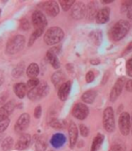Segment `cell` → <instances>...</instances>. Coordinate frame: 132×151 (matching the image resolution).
<instances>
[{
	"label": "cell",
	"mask_w": 132,
	"mask_h": 151,
	"mask_svg": "<svg viewBox=\"0 0 132 151\" xmlns=\"http://www.w3.org/2000/svg\"><path fill=\"white\" fill-rule=\"evenodd\" d=\"M89 39L93 44H94L95 46H99L103 41L102 31L101 30H94V31L91 32L89 34Z\"/></svg>",
	"instance_id": "ac0fdd59"
},
{
	"label": "cell",
	"mask_w": 132,
	"mask_h": 151,
	"mask_svg": "<svg viewBox=\"0 0 132 151\" xmlns=\"http://www.w3.org/2000/svg\"><path fill=\"white\" fill-rule=\"evenodd\" d=\"M32 22L33 26L37 29L44 30V28L48 24V21L44 15V14L41 11H35L32 15Z\"/></svg>",
	"instance_id": "8992f818"
},
{
	"label": "cell",
	"mask_w": 132,
	"mask_h": 151,
	"mask_svg": "<svg viewBox=\"0 0 132 151\" xmlns=\"http://www.w3.org/2000/svg\"><path fill=\"white\" fill-rule=\"evenodd\" d=\"M50 151H52V150H50Z\"/></svg>",
	"instance_id": "816d5d0a"
},
{
	"label": "cell",
	"mask_w": 132,
	"mask_h": 151,
	"mask_svg": "<svg viewBox=\"0 0 132 151\" xmlns=\"http://www.w3.org/2000/svg\"><path fill=\"white\" fill-rule=\"evenodd\" d=\"M109 151H122V147L120 144H113L110 147Z\"/></svg>",
	"instance_id": "ab89813d"
},
{
	"label": "cell",
	"mask_w": 132,
	"mask_h": 151,
	"mask_svg": "<svg viewBox=\"0 0 132 151\" xmlns=\"http://www.w3.org/2000/svg\"><path fill=\"white\" fill-rule=\"evenodd\" d=\"M50 124L51 127L55 128V129H62L65 127V124L66 122L64 121H60L57 118H52L50 122Z\"/></svg>",
	"instance_id": "f546056e"
},
{
	"label": "cell",
	"mask_w": 132,
	"mask_h": 151,
	"mask_svg": "<svg viewBox=\"0 0 132 151\" xmlns=\"http://www.w3.org/2000/svg\"><path fill=\"white\" fill-rule=\"evenodd\" d=\"M94 78H95V75H94L93 71H88L86 73V76H85V80L87 83H91L94 80Z\"/></svg>",
	"instance_id": "74e56055"
},
{
	"label": "cell",
	"mask_w": 132,
	"mask_h": 151,
	"mask_svg": "<svg viewBox=\"0 0 132 151\" xmlns=\"http://www.w3.org/2000/svg\"><path fill=\"white\" fill-rule=\"evenodd\" d=\"M39 73H40V68L36 63L30 64L26 70V74L30 78H36Z\"/></svg>",
	"instance_id": "cb8c5ba5"
},
{
	"label": "cell",
	"mask_w": 132,
	"mask_h": 151,
	"mask_svg": "<svg viewBox=\"0 0 132 151\" xmlns=\"http://www.w3.org/2000/svg\"><path fill=\"white\" fill-rule=\"evenodd\" d=\"M40 84V80L38 78H30L28 81H27V84H26V87L27 89L31 90V89H33L35 87H37Z\"/></svg>",
	"instance_id": "d6a6232c"
},
{
	"label": "cell",
	"mask_w": 132,
	"mask_h": 151,
	"mask_svg": "<svg viewBox=\"0 0 132 151\" xmlns=\"http://www.w3.org/2000/svg\"><path fill=\"white\" fill-rule=\"evenodd\" d=\"M68 135H69V145L70 147L73 148L77 142L78 138V129L77 127L74 122H71L68 127Z\"/></svg>",
	"instance_id": "7c38bea8"
},
{
	"label": "cell",
	"mask_w": 132,
	"mask_h": 151,
	"mask_svg": "<svg viewBox=\"0 0 132 151\" xmlns=\"http://www.w3.org/2000/svg\"><path fill=\"white\" fill-rule=\"evenodd\" d=\"M90 62H91V64H93V65H97V64H99L101 61H100V60H98V59H94V60H92Z\"/></svg>",
	"instance_id": "f6af8a7d"
},
{
	"label": "cell",
	"mask_w": 132,
	"mask_h": 151,
	"mask_svg": "<svg viewBox=\"0 0 132 151\" xmlns=\"http://www.w3.org/2000/svg\"><path fill=\"white\" fill-rule=\"evenodd\" d=\"M131 151H132V148H131Z\"/></svg>",
	"instance_id": "f907efd6"
},
{
	"label": "cell",
	"mask_w": 132,
	"mask_h": 151,
	"mask_svg": "<svg viewBox=\"0 0 132 151\" xmlns=\"http://www.w3.org/2000/svg\"><path fill=\"white\" fill-rule=\"evenodd\" d=\"M71 81H67L64 82L60 87H59V91H58V96L59 98L61 101H66L68 97V94L70 93L71 90Z\"/></svg>",
	"instance_id": "4fadbf2b"
},
{
	"label": "cell",
	"mask_w": 132,
	"mask_h": 151,
	"mask_svg": "<svg viewBox=\"0 0 132 151\" xmlns=\"http://www.w3.org/2000/svg\"><path fill=\"white\" fill-rule=\"evenodd\" d=\"M103 125L107 132H112L115 129V120H114V111L112 107L109 106L105 108L103 114Z\"/></svg>",
	"instance_id": "277c9868"
},
{
	"label": "cell",
	"mask_w": 132,
	"mask_h": 151,
	"mask_svg": "<svg viewBox=\"0 0 132 151\" xmlns=\"http://www.w3.org/2000/svg\"><path fill=\"white\" fill-rule=\"evenodd\" d=\"M60 50V47L59 46L52 47L50 50L47 51V54H46V59L49 60V62L51 64V66L55 69H59L60 68V62L58 58V54Z\"/></svg>",
	"instance_id": "52a82bcc"
},
{
	"label": "cell",
	"mask_w": 132,
	"mask_h": 151,
	"mask_svg": "<svg viewBox=\"0 0 132 151\" xmlns=\"http://www.w3.org/2000/svg\"><path fill=\"white\" fill-rule=\"evenodd\" d=\"M74 4H75V1H73V0H63V1H60L61 7L64 11L69 10L73 6Z\"/></svg>",
	"instance_id": "836d02e7"
},
{
	"label": "cell",
	"mask_w": 132,
	"mask_h": 151,
	"mask_svg": "<svg viewBox=\"0 0 132 151\" xmlns=\"http://www.w3.org/2000/svg\"><path fill=\"white\" fill-rule=\"evenodd\" d=\"M130 116L128 112L124 111L120 115L119 118V128L121 133L124 136H127L130 131Z\"/></svg>",
	"instance_id": "ba28073f"
},
{
	"label": "cell",
	"mask_w": 132,
	"mask_h": 151,
	"mask_svg": "<svg viewBox=\"0 0 132 151\" xmlns=\"http://www.w3.org/2000/svg\"><path fill=\"white\" fill-rule=\"evenodd\" d=\"M13 143H14V140H13V138L12 137H7V138H6L4 140H3V142H2V149L4 150V151H8L11 147H12V146H13Z\"/></svg>",
	"instance_id": "1f68e13d"
},
{
	"label": "cell",
	"mask_w": 132,
	"mask_h": 151,
	"mask_svg": "<svg viewBox=\"0 0 132 151\" xmlns=\"http://www.w3.org/2000/svg\"><path fill=\"white\" fill-rule=\"evenodd\" d=\"M72 114L75 118L78 120H85L89 114V109L85 104L77 103L72 109Z\"/></svg>",
	"instance_id": "9c48e42d"
},
{
	"label": "cell",
	"mask_w": 132,
	"mask_h": 151,
	"mask_svg": "<svg viewBox=\"0 0 132 151\" xmlns=\"http://www.w3.org/2000/svg\"><path fill=\"white\" fill-rule=\"evenodd\" d=\"M64 38V32L61 28L58 26H54L50 28L45 35H44V42L48 45H55L58 44L62 41Z\"/></svg>",
	"instance_id": "7a4b0ae2"
},
{
	"label": "cell",
	"mask_w": 132,
	"mask_h": 151,
	"mask_svg": "<svg viewBox=\"0 0 132 151\" xmlns=\"http://www.w3.org/2000/svg\"><path fill=\"white\" fill-rule=\"evenodd\" d=\"M4 83V78H0V86Z\"/></svg>",
	"instance_id": "681fc988"
},
{
	"label": "cell",
	"mask_w": 132,
	"mask_h": 151,
	"mask_svg": "<svg viewBox=\"0 0 132 151\" xmlns=\"http://www.w3.org/2000/svg\"><path fill=\"white\" fill-rule=\"evenodd\" d=\"M24 63H19L12 71V76L14 78H20L21 76L24 73Z\"/></svg>",
	"instance_id": "4316f807"
},
{
	"label": "cell",
	"mask_w": 132,
	"mask_h": 151,
	"mask_svg": "<svg viewBox=\"0 0 132 151\" xmlns=\"http://www.w3.org/2000/svg\"><path fill=\"white\" fill-rule=\"evenodd\" d=\"M20 28L24 31H28L30 29V23L26 18H23L20 21Z\"/></svg>",
	"instance_id": "d590c367"
},
{
	"label": "cell",
	"mask_w": 132,
	"mask_h": 151,
	"mask_svg": "<svg viewBox=\"0 0 132 151\" xmlns=\"http://www.w3.org/2000/svg\"><path fill=\"white\" fill-rule=\"evenodd\" d=\"M110 10L109 7H104L100 9L97 12L96 17H95V21L98 24H105L109 21L110 19Z\"/></svg>",
	"instance_id": "5bb4252c"
},
{
	"label": "cell",
	"mask_w": 132,
	"mask_h": 151,
	"mask_svg": "<svg viewBox=\"0 0 132 151\" xmlns=\"http://www.w3.org/2000/svg\"><path fill=\"white\" fill-rule=\"evenodd\" d=\"M42 115V106L37 105L34 109V117L36 119H39Z\"/></svg>",
	"instance_id": "f35d334b"
},
{
	"label": "cell",
	"mask_w": 132,
	"mask_h": 151,
	"mask_svg": "<svg viewBox=\"0 0 132 151\" xmlns=\"http://www.w3.org/2000/svg\"><path fill=\"white\" fill-rule=\"evenodd\" d=\"M44 9L47 12V14L52 17H55L60 13V7L59 5L55 1H49L45 2L44 4Z\"/></svg>",
	"instance_id": "2e32d148"
},
{
	"label": "cell",
	"mask_w": 132,
	"mask_h": 151,
	"mask_svg": "<svg viewBox=\"0 0 132 151\" xmlns=\"http://www.w3.org/2000/svg\"><path fill=\"white\" fill-rule=\"evenodd\" d=\"M25 43V38L23 35H16L8 41L6 44V52L8 54H15L23 50Z\"/></svg>",
	"instance_id": "3957f363"
},
{
	"label": "cell",
	"mask_w": 132,
	"mask_h": 151,
	"mask_svg": "<svg viewBox=\"0 0 132 151\" xmlns=\"http://www.w3.org/2000/svg\"><path fill=\"white\" fill-rule=\"evenodd\" d=\"M65 142H66V137L62 133L54 134L50 139V143H51L52 147H54L55 148H59V147H62L65 144Z\"/></svg>",
	"instance_id": "e0dca14e"
},
{
	"label": "cell",
	"mask_w": 132,
	"mask_h": 151,
	"mask_svg": "<svg viewBox=\"0 0 132 151\" xmlns=\"http://www.w3.org/2000/svg\"><path fill=\"white\" fill-rule=\"evenodd\" d=\"M126 14L128 15V17L129 19H132V8H130V9L128 11V13H127Z\"/></svg>",
	"instance_id": "bcb514c9"
},
{
	"label": "cell",
	"mask_w": 132,
	"mask_h": 151,
	"mask_svg": "<svg viewBox=\"0 0 132 151\" xmlns=\"http://www.w3.org/2000/svg\"><path fill=\"white\" fill-rule=\"evenodd\" d=\"M31 140H32V137L30 134L28 133H24L20 138H19L18 141L15 144V148L18 150H24L26 149L30 144H31Z\"/></svg>",
	"instance_id": "9a60e30c"
},
{
	"label": "cell",
	"mask_w": 132,
	"mask_h": 151,
	"mask_svg": "<svg viewBox=\"0 0 132 151\" xmlns=\"http://www.w3.org/2000/svg\"><path fill=\"white\" fill-rule=\"evenodd\" d=\"M36 90H37V93H38L39 98H42V97H45L49 93L50 87L46 82H42L36 87Z\"/></svg>",
	"instance_id": "d4e9b609"
},
{
	"label": "cell",
	"mask_w": 132,
	"mask_h": 151,
	"mask_svg": "<svg viewBox=\"0 0 132 151\" xmlns=\"http://www.w3.org/2000/svg\"><path fill=\"white\" fill-rule=\"evenodd\" d=\"M130 51H132V42H130L128 44V46L125 48V50H124L123 52H122V56H124V55H126V54H128Z\"/></svg>",
	"instance_id": "60d3db41"
},
{
	"label": "cell",
	"mask_w": 132,
	"mask_h": 151,
	"mask_svg": "<svg viewBox=\"0 0 132 151\" xmlns=\"http://www.w3.org/2000/svg\"><path fill=\"white\" fill-rule=\"evenodd\" d=\"M127 74L129 76V77H132V66L127 68Z\"/></svg>",
	"instance_id": "ee69618b"
},
{
	"label": "cell",
	"mask_w": 132,
	"mask_h": 151,
	"mask_svg": "<svg viewBox=\"0 0 132 151\" xmlns=\"http://www.w3.org/2000/svg\"><path fill=\"white\" fill-rule=\"evenodd\" d=\"M35 148L37 151H45L47 148V142L44 139L39 138L35 141Z\"/></svg>",
	"instance_id": "83f0119b"
},
{
	"label": "cell",
	"mask_w": 132,
	"mask_h": 151,
	"mask_svg": "<svg viewBox=\"0 0 132 151\" xmlns=\"http://www.w3.org/2000/svg\"><path fill=\"white\" fill-rule=\"evenodd\" d=\"M51 80H52L53 85H54L56 87L60 86L64 83V81H65V75H64V73H63L61 70H59V71L55 72V73L52 75Z\"/></svg>",
	"instance_id": "ffe728a7"
},
{
	"label": "cell",
	"mask_w": 132,
	"mask_h": 151,
	"mask_svg": "<svg viewBox=\"0 0 132 151\" xmlns=\"http://www.w3.org/2000/svg\"><path fill=\"white\" fill-rule=\"evenodd\" d=\"M97 96V93L95 90H87L85 91L83 94H82V100L84 101V103L85 104H93V101L95 100Z\"/></svg>",
	"instance_id": "44dd1931"
},
{
	"label": "cell",
	"mask_w": 132,
	"mask_h": 151,
	"mask_svg": "<svg viewBox=\"0 0 132 151\" xmlns=\"http://www.w3.org/2000/svg\"><path fill=\"white\" fill-rule=\"evenodd\" d=\"M126 78L125 77H121L120 78L117 79L116 83L113 86L110 93V102H115L118 97L120 96V94L121 93L123 87L125 86V83H126Z\"/></svg>",
	"instance_id": "5b68a950"
},
{
	"label": "cell",
	"mask_w": 132,
	"mask_h": 151,
	"mask_svg": "<svg viewBox=\"0 0 132 151\" xmlns=\"http://www.w3.org/2000/svg\"><path fill=\"white\" fill-rule=\"evenodd\" d=\"M29 124H30V115L28 113H23L17 120L14 129L17 132H22L27 129Z\"/></svg>",
	"instance_id": "8fae6325"
},
{
	"label": "cell",
	"mask_w": 132,
	"mask_h": 151,
	"mask_svg": "<svg viewBox=\"0 0 132 151\" xmlns=\"http://www.w3.org/2000/svg\"><path fill=\"white\" fill-rule=\"evenodd\" d=\"M79 130H80V134L83 137H87L89 135V129L87 128L86 125L85 124H80L79 126Z\"/></svg>",
	"instance_id": "8d00e7d4"
},
{
	"label": "cell",
	"mask_w": 132,
	"mask_h": 151,
	"mask_svg": "<svg viewBox=\"0 0 132 151\" xmlns=\"http://www.w3.org/2000/svg\"><path fill=\"white\" fill-rule=\"evenodd\" d=\"M7 96H8L7 92H4L3 93H1V96H0V104H4L6 102V100L7 99Z\"/></svg>",
	"instance_id": "7bdbcfd3"
},
{
	"label": "cell",
	"mask_w": 132,
	"mask_h": 151,
	"mask_svg": "<svg viewBox=\"0 0 132 151\" xmlns=\"http://www.w3.org/2000/svg\"><path fill=\"white\" fill-rule=\"evenodd\" d=\"M14 91L19 98H24L27 93L26 85L24 83H17L14 86Z\"/></svg>",
	"instance_id": "603a6c76"
},
{
	"label": "cell",
	"mask_w": 132,
	"mask_h": 151,
	"mask_svg": "<svg viewBox=\"0 0 132 151\" xmlns=\"http://www.w3.org/2000/svg\"><path fill=\"white\" fill-rule=\"evenodd\" d=\"M103 139H104L103 135L102 133H98L93 140V144H92L90 151H98L103 142Z\"/></svg>",
	"instance_id": "484cf974"
},
{
	"label": "cell",
	"mask_w": 132,
	"mask_h": 151,
	"mask_svg": "<svg viewBox=\"0 0 132 151\" xmlns=\"http://www.w3.org/2000/svg\"><path fill=\"white\" fill-rule=\"evenodd\" d=\"M130 29V24L127 20H120L114 24L110 30V38L112 41L118 42L128 34Z\"/></svg>",
	"instance_id": "6da1fadb"
},
{
	"label": "cell",
	"mask_w": 132,
	"mask_h": 151,
	"mask_svg": "<svg viewBox=\"0 0 132 151\" xmlns=\"http://www.w3.org/2000/svg\"><path fill=\"white\" fill-rule=\"evenodd\" d=\"M97 12H98V10H97V6L95 5V3L89 2V4L87 5L86 10H85L86 15H87L89 20L92 21V20H93V19H95Z\"/></svg>",
	"instance_id": "7402d4cb"
},
{
	"label": "cell",
	"mask_w": 132,
	"mask_h": 151,
	"mask_svg": "<svg viewBox=\"0 0 132 151\" xmlns=\"http://www.w3.org/2000/svg\"><path fill=\"white\" fill-rule=\"evenodd\" d=\"M14 107H15V104H14V101H10V102L6 103V104H4L1 108H0V116L9 117V115L13 112Z\"/></svg>",
	"instance_id": "d6986e66"
},
{
	"label": "cell",
	"mask_w": 132,
	"mask_h": 151,
	"mask_svg": "<svg viewBox=\"0 0 132 151\" xmlns=\"http://www.w3.org/2000/svg\"><path fill=\"white\" fill-rule=\"evenodd\" d=\"M10 119L6 116H0V133L4 132L9 126Z\"/></svg>",
	"instance_id": "f1b7e54d"
},
{
	"label": "cell",
	"mask_w": 132,
	"mask_h": 151,
	"mask_svg": "<svg viewBox=\"0 0 132 151\" xmlns=\"http://www.w3.org/2000/svg\"><path fill=\"white\" fill-rule=\"evenodd\" d=\"M102 3L103 4H109V3H112V1H111V0H106V1H105V0H103V1H102Z\"/></svg>",
	"instance_id": "7dc6e473"
},
{
	"label": "cell",
	"mask_w": 132,
	"mask_h": 151,
	"mask_svg": "<svg viewBox=\"0 0 132 151\" xmlns=\"http://www.w3.org/2000/svg\"><path fill=\"white\" fill-rule=\"evenodd\" d=\"M125 88L128 92H132V79H128L125 83Z\"/></svg>",
	"instance_id": "b9f144b4"
},
{
	"label": "cell",
	"mask_w": 132,
	"mask_h": 151,
	"mask_svg": "<svg viewBox=\"0 0 132 151\" xmlns=\"http://www.w3.org/2000/svg\"><path fill=\"white\" fill-rule=\"evenodd\" d=\"M132 8V1H123L121 4V13L127 14L128 11Z\"/></svg>",
	"instance_id": "e575fe53"
},
{
	"label": "cell",
	"mask_w": 132,
	"mask_h": 151,
	"mask_svg": "<svg viewBox=\"0 0 132 151\" xmlns=\"http://www.w3.org/2000/svg\"><path fill=\"white\" fill-rule=\"evenodd\" d=\"M131 119H132V118H131Z\"/></svg>",
	"instance_id": "f5cc1de1"
},
{
	"label": "cell",
	"mask_w": 132,
	"mask_h": 151,
	"mask_svg": "<svg viewBox=\"0 0 132 151\" xmlns=\"http://www.w3.org/2000/svg\"><path fill=\"white\" fill-rule=\"evenodd\" d=\"M108 74H109V72H106V77H107V78L109 77V75H108ZM106 81H107V80H106V78H103V84L106 83Z\"/></svg>",
	"instance_id": "c3c4849f"
},
{
	"label": "cell",
	"mask_w": 132,
	"mask_h": 151,
	"mask_svg": "<svg viewBox=\"0 0 132 151\" xmlns=\"http://www.w3.org/2000/svg\"><path fill=\"white\" fill-rule=\"evenodd\" d=\"M43 31H44V30H41V29H37V30H35V31L32 33V35H31V37H30V40H29L28 45H29V46H32V45L34 43V42L36 41L37 38H39V37L42 34Z\"/></svg>",
	"instance_id": "4dcf8cb0"
},
{
	"label": "cell",
	"mask_w": 132,
	"mask_h": 151,
	"mask_svg": "<svg viewBox=\"0 0 132 151\" xmlns=\"http://www.w3.org/2000/svg\"><path fill=\"white\" fill-rule=\"evenodd\" d=\"M85 10H86V7L83 2L75 3L71 10V15L74 19H81L85 16Z\"/></svg>",
	"instance_id": "30bf717a"
}]
</instances>
